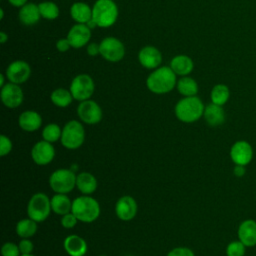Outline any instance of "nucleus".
Listing matches in <instances>:
<instances>
[{
  "label": "nucleus",
  "mask_w": 256,
  "mask_h": 256,
  "mask_svg": "<svg viewBox=\"0 0 256 256\" xmlns=\"http://www.w3.org/2000/svg\"><path fill=\"white\" fill-rule=\"evenodd\" d=\"M205 106L197 96L184 97L175 105L176 117L184 123H193L199 120L204 113Z\"/></svg>",
  "instance_id": "nucleus-2"
},
{
  "label": "nucleus",
  "mask_w": 256,
  "mask_h": 256,
  "mask_svg": "<svg viewBox=\"0 0 256 256\" xmlns=\"http://www.w3.org/2000/svg\"><path fill=\"white\" fill-rule=\"evenodd\" d=\"M230 157L235 165H247L253 158V149L251 145L244 141L235 142L230 149Z\"/></svg>",
  "instance_id": "nucleus-15"
},
{
  "label": "nucleus",
  "mask_w": 256,
  "mask_h": 256,
  "mask_svg": "<svg viewBox=\"0 0 256 256\" xmlns=\"http://www.w3.org/2000/svg\"><path fill=\"white\" fill-rule=\"evenodd\" d=\"M100 55L107 61L118 62L125 55V47L123 43L115 37H106L100 44Z\"/></svg>",
  "instance_id": "nucleus-9"
},
{
  "label": "nucleus",
  "mask_w": 256,
  "mask_h": 256,
  "mask_svg": "<svg viewBox=\"0 0 256 256\" xmlns=\"http://www.w3.org/2000/svg\"><path fill=\"white\" fill-rule=\"evenodd\" d=\"M71 47V44L67 38H61L56 43V48L60 52H66Z\"/></svg>",
  "instance_id": "nucleus-39"
},
{
  "label": "nucleus",
  "mask_w": 256,
  "mask_h": 256,
  "mask_svg": "<svg viewBox=\"0 0 256 256\" xmlns=\"http://www.w3.org/2000/svg\"><path fill=\"white\" fill-rule=\"evenodd\" d=\"M94 90V81L88 74L77 75L70 84V92L73 98L80 102L88 100L93 95Z\"/></svg>",
  "instance_id": "nucleus-8"
},
{
  "label": "nucleus",
  "mask_w": 256,
  "mask_h": 256,
  "mask_svg": "<svg viewBox=\"0 0 256 256\" xmlns=\"http://www.w3.org/2000/svg\"><path fill=\"white\" fill-rule=\"evenodd\" d=\"M18 247L21 254H31L34 248L33 243L29 238H22L18 244Z\"/></svg>",
  "instance_id": "nucleus-37"
},
{
  "label": "nucleus",
  "mask_w": 256,
  "mask_h": 256,
  "mask_svg": "<svg viewBox=\"0 0 256 256\" xmlns=\"http://www.w3.org/2000/svg\"><path fill=\"white\" fill-rule=\"evenodd\" d=\"M12 147L13 145L10 138L5 135H1L0 136V155L5 156L9 154L12 150Z\"/></svg>",
  "instance_id": "nucleus-36"
},
{
  "label": "nucleus",
  "mask_w": 256,
  "mask_h": 256,
  "mask_svg": "<svg viewBox=\"0 0 256 256\" xmlns=\"http://www.w3.org/2000/svg\"><path fill=\"white\" fill-rule=\"evenodd\" d=\"M5 84H4V75L3 74H0V86H1V88L4 86Z\"/></svg>",
  "instance_id": "nucleus-45"
},
{
  "label": "nucleus",
  "mask_w": 256,
  "mask_h": 256,
  "mask_svg": "<svg viewBox=\"0 0 256 256\" xmlns=\"http://www.w3.org/2000/svg\"><path fill=\"white\" fill-rule=\"evenodd\" d=\"M0 11H1V16H0V19H3V17H4V11H3V9H2V8L0 9Z\"/></svg>",
  "instance_id": "nucleus-46"
},
{
  "label": "nucleus",
  "mask_w": 256,
  "mask_h": 256,
  "mask_svg": "<svg viewBox=\"0 0 256 256\" xmlns=\"http://www.w3.org/2000/svg\"><path fill=\"white\" fill-rule=\"evenodd\" d=\"M140 64L147 69L157 68L162 62L161 52L154 46H145L138 53Z\"/></svg>",
  "instance_id": "nucleus-17"
},
{
  "label": "nucleus",
  "mask_w": 256,
  "mask_h": 256,
  "mask_svg": "<svg viewBox=\"0 0 256 256\" xmlns=\"http://www.w3.org/2000/svg\"><path fill=\"white\" fill-rule=\"evenodd\" d=\"M24 94L19 84L10 82L1 88V100L6 107L16 108L22 104Z\"/></svg>",
  "instance_id": "nucleus-11"
},
{
  "label": "nucleus",
  "mask_w": 256,
  "mask_h": 256,
  "mask_svg": "<svg viewBox=\"0 0 256 256\" xmlns=\"http://www.w3.org/2000/svg\"><path fill=\"white\" fill-rule=\"evenodd\" d=\"M55 156V149L52 143L45 140L38 141L31 150V157L33 161L40 166L49 164Z\"/></svg>",
  "instance_id": "nucleus-12"
},
{
  "label": "nucleus",
  "mask_w": 256,
  "mask_h": 256,
  "mask_svg": "<svg viewBox=\"0 0 256 256\" xmlns=\"http://www.w3.org/2000/svg\"><path fill=\"white\" fill-rule=\"evenodd\" d=\"M16 233L21 238H31L37 231V222L31 218L21 219L16 224Z\"/></svg>",
  "instance_id": "nucleus-28"
},
{
  "label": "nucleus",
  "mask_w": 256,
  "mask_h": 256,
  "mask_svg": "<svg viewBox=\"0 0 256 256\" xmlns=\"http://www.w3.org/2000/svg\"><path fill=\"white\" fill-rule=\"evenodd\" d=\"M18 124L22 130L26 132H34L42 125V118L38 112L27 110L20 114Z\"/></svg>",
  "instance_id": "nucleus-20"
},
{
  "label": "nucleus",
  "mask_w": 256,
  "mask_h": 256,
  "mask_svg": "<svg viewBox=\"0 0 256 256\" xmlns=\"http://www.w3.org/2000/svg\"><path fill=\"white\" fill-rule=\"evenodd\" d=\"M20 256H35V255H33V254L31 253V254H21Z\"/></svg>",
  "instance_id": "nucleus-47"
},
{
  "label": "nucleus",
  "mask_w": 256,
  "mask_h": 256,
  "mask_svg": "<svg viewBox=\"0 0 256 256\" xmlns=\"http://www.w3.org/2000/svg\"><path fill=\"white\" fill-rule=\"evenodd\" d=\"M176 74L168 66L155 69L147 78V88L155 94H166L176 86Z\"/></svg>",
  "instance_id": "nucleus-1"
},
{
  "label": "nucleus",
  "mask_w": 256,
  "mask_h": 256,
  "mask_svg": "<svg viewBox=\"0 0 256 256\" xmlns=\"http://www.w3.org/2000/svg\"><path fill=\"white\" fill-rule=\"evenodd\" d=\"M203 117L210 126H219L225 121V112L222 106L211 102L205 106Z\"/></svg>",
  "instance_id": "nucleus-21"
},
{
  "label": "nucleus",
  "mask_w": 256,
  "mask_h": 256,
  "mask_svg": "<svg viewBox=\"0 0 256 256\" xmlns=\"http://www.w3.org/2000/svg\"><path fill=\"white\" fill-rule=\"evenodd\" d=\"M118 17V7L113 0H97L92 7V19L98 27L112 26Z\"/></svg>",
  "instance_id": "nucleus-4"
},
{
  "label": "nucleus",
  "mask_w": 256,
  "mask_h": 256,
  "mask_svg": "<svg viewBox=\"0 0 256 256\" xmlns=\"http://www.w3.org/2000/svg\"><path fill=\"white\" fill-rule=\"evenodd\" d=\"M176 87L178 92L184 97L196 96V94L198 93V84L191 77L183 76L177 81Z\"/></svg>",
  "instance_id": "nucleus-27"
},
{
  "label": "nucleus",
  "mask_w": 256,
  "mask_h": 256,
  "mask_svg": "<svg viewBox=\"0 0 256 256\" xmlns=\"http://www.w3.org/2000/svg\"><path fill=\"white\" fill-rule=\"evenodd\" d=\"M99 256H106V255H99Z\"/></svg>",
  "instance_id": "nucleus-48"
},
{
  "label": "nucleus",
  "mask_w": 256,
  "mask_h": 256,
  "mask_svg": "<svg viewBox=\"0 0 256 256\" xmlns=\"http://www.w3.org/2000/svg\"><path fill=\"white\" fill-rule=\"evenodd\" d=\"M137 202L129 195H124L118 199L115 205V213L122 221H130L137 214Z\"/></svg>",
  "instance_id": "nucleus-14"
},
{
  "label": "nucleus",
  "mask_w": 256,
  "mask_h": 256,
  "mask_svg": "<svg viewBox=\"0 0 256 256\" xmlns=\"http://www.w3.org/2000/svg\"><path fill=\"white\" fill-rule=\"evenodd\" d=\"M10 2L11 5L15 6V7H22L26 4L27 0H8Z\"/></svg>",
  "instance_id": "nucleus-42"
},
{
  "label": "nucleus",
  "mask_w": 256,
  "mask_h": 256,
  "mask_svg": "<svg viewBox=\"0 0 256 256\" xmlns=\"http://www.w3.org/2000/svg\"><path fill=\"white\" fill-rule=\"evenodd\" d=\"M76 187L84 195H90L97 189V180L89 172H81L76 177Z\"/></svg>",
  "instance_id": "nucleus-24"
},
{
  "label": "nucleus",
  "mask_w": 256,
  "mask_h": 256,
  "mask_svg": "<svg viewBox=\"0 0 256 256\" xmlns=\"http://www.w3.org/2000/svg\"><path fill=\"white\" fill-rule=\"evenodd\" d=\"M51 211V199H49L45 193H35L29 199L27 205V214L29 218L37 223L45 221L50 215Z\"/></svg>",
  "instance_id": "nucleus-5"
},
{
  "label": "nucleus",
  "mask_w": 256,
  "mask_h": 256,
  "mask_svg": "<svg viewBox=\"0 0 256 256\" xmlns=\"http://www.w3.org/2000/svg\"><path fill=\"white\" fill-rule=\"evenodd\" d=\"M8 40V35L5 32H0V43L4 44Z\"/></svg>",
  "instance_id": "nucleus-43"
},
{
  "label": "nucleus",
  "mask_w": 256,
  "mask_h": 256,
  "mask_svg": "<svg viewBox=\"0 0 256 256\" xmlns=\"http://www.w3.org/2000/svg\"><path fill=\"white\" fill-rule=\"evenodd\" d=\"M246 246L239 240V241H232L228 244L226 248V255L227 256H244Z\"/></svg>",
  "instance_id": "nucleus-33"
},
{
  "label": "nucleus",
  "mask_w": 256,
  "mask_h": 256,
  "mask_svg": "<svg viewBox=\"0 0 256 256\" xmlns=\"http://www.w3.org/2000/svg\"><path fill=\"white\" fill-rule=\"evenodd\" d=\"M77 175L70 169H57L49 177V185L55 193L67 194L76 187Z\"/></svg>",
  "instance_id": "nucleus-7"
},
{
  "label": "nucleus",
  "mask_w": 256,
  "mask_h": 256,
  "mask_svg": "<svg viewBox=\"0 0 256 256\" xmlns=\"http://www.w3.org/2000/svg\"><path fill=\"white\" fill-rule=\"evenodd\" d=\"M2 256H20V250L18 245L13 242H6L2 245L1 248Z\"/></svg>",
  "instance_id": "nucleus-34"
},
{
  "label": "nucleus",
  "mask_w": 256,
  "mask_h": 256,
  "mask_svg": "<svg viewBox=\"0 0 256 256\" xmlns=\"http://www.w3.org/2000/svg\"><path fill=\"white\" fill-rule=\"evenodd\" d=\"M91 37V29L83 23H78L71 27L67 34V39L69 40L71 47L81 48L85 46Z\"/></svg>",
  "instance_id": "nucleus-16"
},
{
  "label": "nucleus",
  "mask_w": 256,
  "mask_h": 256,
  "mask_svg": "<svg viewBox=\"0 0 256 256\" xmlns=\"http://www.w3.org/2000/svg\"><path fill=\"white\" fill-rule=\"evenodd\" d=\"M63 247L69 256H85L88 248L86 241L76 234L67 236L64 239Z\"/></svg>",
  "instance_id": "nucleus-18"
},
{
  "label": "nucleus",
  "mask_w": 256,
  "mask_h": 256,
  "mask_svg": "<svg viewBox=\"0 0 256 256\" xmlns=\"http://www.w3.org/2000/svg\"><path fill=\"white\" fill-rule=\"evenodd\" d=\"M70 15L77 23L86 24L92 18V8L86 3L76 2L70 7Z\"/></svg>",
  "instance_id": "nucleus-25"
},
{
  "label": "nucleus",
  "mask_w": 256,
  "mask_h": 256,
  "mask_svg": "<svg viewBox=\"0 0 256 256\" xmlns=\"http://www.w3.org/2000/svg\"><path fill=\"white\" fill-rule=\"evenodd\" d=\"M167 256H195L193 251L187 247H176L168 252Z\"/></svg>",
  "instance_id": "nucleus-38"
},
{
  "label": "nucleus",
  "mask_w": 256,
  "mask_h": 256,
  "mask_svg": "<svg viewBox=\"0 0 256 256\" xmlns=\"http://www.w3.org/2000/svg\"><path fill=\"white\" fill-rule=\"evenodd\" d=\"M86 25L90 28V29H93V28H95L96 26H97V24H96V22L91 18L87 23H86Z\"/></svg>",
  "instance_id": "nucleus-44"
},
{
  "label": "nucleus",
  "mask_w": 256,
  "mask_h": 256,
  "mask_svg": "<svg viewBox=\"0 0 256 256\" xmlns=\"http://www.w3.org/2000/svg\"><path fill=\"white\" fill-rule=\"evenodd\" d=\"M239 240L246 246L252 247L256 245V221L252 219L244 220L238 228Z\"/></svg>",
  "instance_id": "nucleus-19"
},
{
  "label": "nucleus",
  "mask_w": 256,
  "mask_h": 256,
  "mask_svg": "<svg viewBox=\"0 0 256 256\" xmlns=\"http://www.w3.org/2000/svg\"><path fill=\"white\" fill-rule=\"evenodd\" d=\"M41 17L38 5L34 3H27L19 10V20L26 26L36 24Z\"/></svg>",
  "instance_id": "nucleus-22"
},
{
  "label": "nucleus",
  "mask_w": 256,
  "mask_h": 256,
  "mask_svg": "<svg viewBox=\"0 0 256 256\" xmlns=\"http://www.w3.org/2000/svg\"><path fill=\"white\" fill-rule=\"evenodd\" d=\"M61 135H62V129L59 127V125L55 123H50L46 125L42 130L43 140L50 143H54L60 140Z\"/></svg>",
  "instance_id": "nucleus-32"
},
{
  "label": "nucleus",
  "mask_w": 256,
  "mask_h": 256,
  "mask_svg": "<svg viewBox=\"0 0 256 256\" xmlns=\"http://www.w3.org/2000/svg\"><path fill=\"white\" fill-rule=\"evenodd\" d=\"M78 221L79 220L77 219V217L72 212H70V213H67V214L63 215L60 222H61L62 227L66 228V229H71V228L76 226Z\"/></svg>",
  "instance_id": "nucleus-35"
},
{
  "label": "nucleus",
  "mask_w": 256,
  "mask_h": 256,
  "mask_svg": "<svg viewBox=\"0 0 256 256\" xmlns=\"http://www.w3.org/2000/svg\"><path fill=\"white\" fill-rule=\"evenodd\" d=\"M39 11L41 14V17L48 19V20H54L59 16V8L58 6L51 1H45L38 4Z\"/></svg>",
  "instance_id": "nucleus-31"
},
{
  "label": "nucleus",
  "mask_w": 256,
  "mask_h": 256,
  "mask_svg": "<svg viewBox=\"0 0 256 256\" xmlns=\"http://www.w3.org/2000/svg\"><path fill=\"white\" fill-rule=\"evenodd\" d=\"M77 115L83 123L94 125L101 121L103 113L101 107L93 100L81 101L77 107Z\"/></svg>",
  "instance_id": "nucleus-10"
},
{
  "label": "nucleus",
  "mask_w": 256,
  "mask_h": 256,
  "mask_svg": "<svg viewBox=\"0 0 256 256\" xmlns=\"http://www.w3.org/2000/svg\"><path fill=\"white\" fill-rule=\"evenodd\" d=\"M31 74L29 64L22 60H16L9 64L6 69V76L11 83L21 84L26 82Z\"/></svg>",
  "instance_id": "nucleus-13"
},
{
  "label": "nucleus",
  "mask_w": 256,
  "mask_h": 256,
  "mask_svg": "<svg viewBox=\"0 0 256 256\" xmlns=\"http://www.w3.org/2000/svg\"><path fill=\"white\" fill-rule=\"evenodd\" d=\"M233 171H234V174L236 176L241 177V176H243L245 174V166H243V165H235Z\"/></svg>",
  "instance_id": "nucleus-41"
},
{
  "label": "nucleus",
  "mask_w": 256,
  "mask_h": 256,
  "mask_svg": "<svg viewBox=\"0 0 256 256\" xmlns=\"http://www.w3.org/2000/svg\"><path fill=\"white\" fill-rule=\"evenodd\" d=\"M229 97H230V90L228 86H226L225 84H217L211 90L210 98H211V102L214 104L223 106L229 100Z\"/></svg>",
  "instance_id": "nucleus-30"
},
{
  "label": "nucleus",
  "mask_w": 256,
  "mask_h": 256,
  "mask_svg": "<svg viewBox=\"0 0 256 256\" xmlns=\"http://www.w3.org/2000/svg\"><path fill=\"white\" fill-rule=\"evenodd\" d=\"M50 98L54 105L61 107V108H65V107L69 106L71 104L72 100L74 99L70 90H66L64 88L55 89L51 93Z\"/></svg>",
  "instance_id": "nucleus-29"
},
{
  "label": "nucleus",
  "mask_w": 256,
  "mask_h": 256,
  "mask_svg": "<svg viewBox=\"0 0 256 256\" xmlns=\"http://www.w3.org/2000/svg\"><path fill=\"white\" fill-rule=\"evenodd\" d=\"M52 211L58 215H65L70 213L72 210V201L66 194L56 193L51 198Z\"/></svg>",
  "instance_id": "nucleus-26"
},
{
  "label": "nucleus",
  "mask_w": 256,
  "mask_h": 256,
  "mask_svg": "<svg viewBox=\"0 0 256 256\" xmlns=\"http://www.w3.org/2000/svg\"><path fill=\"white\" fill-rule=\"evenodd\" d=\"M84 140L85 130L79 121L71 120L64 125L60 141L65 148L69 150H75L83 144Z\"/></svg>",
  "instance_id": "nucleus-6"
},
{
  "label": "nucleus",
  "mask_w": 256,
  "mask_h": 256,
  "mask_svg": "<svg viewBox=\"0 0 256 256\" xmlns=\"http://www.w3.org/2000/svg\"><path fill=\"white\" fill-rule=\"evenodd\" d=\"M170 68L176 75L187 76L194 68L193 60L187 55H177L170 62Z\"/></svg>",
  "instance_id": "nucleus-23"
},
{
  "label": "nucleus",
  "mask_w": 256,
  "mask_h": 256,
  "mask_svg": "<svg viewBox=\"0 0 256 256\" xmlns=\"http://www.w3.org/2000/svg\"><path fill=\"white\" fill-rule=\"evenodd\" d=\"M86 51H87L88 55L96 56L97 54H100V46H99V44H96V43H90V44H88Z\"/></svg>",
  "instance_id": "nucleus-40"
},
{
  "label": "nucleus",
  "mask_w": 256,
  "mask_h": 256,
  "mask_svg": "<svg viewBox=\"0 0 256 256\" xmlns=\"http://www.w3.org/2000/svg\"><path fill=\"white\" fill-rule=\"evenodd\" d=\"M71 212L77 219L84 223L94 222L100 215V205L96 199L84 195L75 198L72 201Z\"/></svg>",
  "instance_id": "nucleus-3"
}]
</instances>
